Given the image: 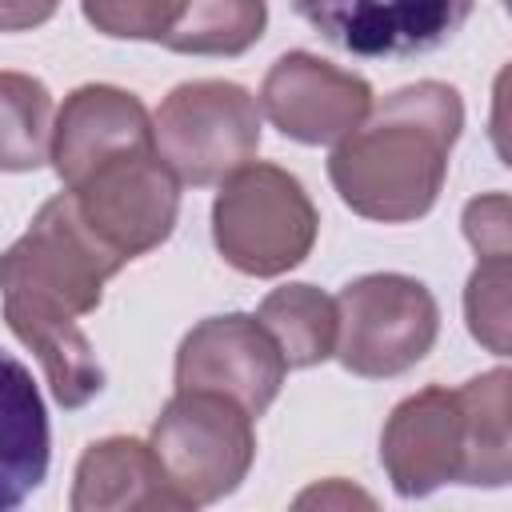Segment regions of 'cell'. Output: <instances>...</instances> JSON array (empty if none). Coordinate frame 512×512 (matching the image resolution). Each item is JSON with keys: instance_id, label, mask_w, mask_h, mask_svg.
<instances>
[{"instance_id": "obj_1", "label": "cell", "mask_w": 512, "mask_h": 512, "mask_svg": "<svg viewBox=\"0 0 512 512\" xmlns=\"http://www.w3.org/2000/svg\"><path fill=\"white\" fill-rule=\"evenodd\" d=\"M128 260L116 256L76 212L72 196H52L28 232L0 252L4 320L44 368L64 408L88 404L104 388V368L80 332V316L96 312L104 280Z\"/></svg>"}, {"instance_id": "obj_2", "label": "cell", "mask_w": 512, "mask_h": 512, "mask_svg": "<svg viewBox=\"0 0 512 512\" xmlns=\"http://www.w3.org/2000/svg\"><path fill=\"white\" fill-rule=\"evenodd\" d=\"M464 128V104L452 84L420 80L392 92L372 120L352 128L332 160L328 176L340 200L364 220L404 224L424 216L448 172V152Z\"/></svg>"}, {"instance_id": "obj_3", "label": "cell", "mask_w": 512, "mask_h": 512, "mask_svg": "<svg viewBox=\"0 0 512 512\" xmlns=\"http://www.w3.org/2000/svg\"><path fill=\"white\" fill-rule=\"evenodd\" d=\"M504 368L464 388H424L400 400L380 436V460L400 496H428L440 484L500 488L512 476Z\"/></svg>"}, {"instance_id": "obj_4", "label": "cell", "mask_w": 512, "mask_h": 512, "mask_svg": "<svg viewBox=\"0 0 512 512\" xmlns=\"http://www.w3.org/2000/svg\"><path fill=\"white\" fill-rule=\"evenodd\" d=\"M220 256L248 276H280L316 244V208L304 184L276 164H244L220 180L212 204Z\"/></svg>"}, {"instance_id": "obj_5", "label": "cell", "mask_w": 512, "mask_h": 512, "mask_svg": "<svg viewBox=\"0 0 512 512\" xmlns=\"http://www.w3.org/2000/svg\"><path fill=\"white\" fill-rule=\"evenodd\" d=\"M148 444L188 508L236 492L256 456L252 416L232 396L200 388H176Z\"/></svg>"}, {"instance_id": "obj_6", "label": "cell", "mask_w": 512, "mask_h": 512, "mask_svg": "<svg viewBox=\"0 0 512 512\" xmlns=\"http://www.w3.org/2000/svg\"><path fill=\"white\" fill-rule=\"evenodd\" d=\"M152 144L180 184H220L260 148V104L232 80H188L152 116Z\"/></svg>"}, {"instance_id": "obj_7", "label": "cell", "mask_w": 512, "mask_h": 512, "mask_svg": "<svg viewBox=\"0 0 512 512\" xmlns=\"http://www.w3.org/2000/svg\"><path fill=\"white\" fill-rule=\"evenodd\" d=\"M440 332L432 292L400 272H372L336 296V356L348 372L380 380L420 364Z\"/></svg>"}, {"instance_id": "obj_8", "label": "cell", "mask_w": 512, "mask_h": 512, "mask_svg": "<svg viewBox=\"0 0 512 512\" xmlns=\"http://www.w3.org/2000/svg\"><path fill=\"white\" fill-rule=\"evenodd\" d=\"M68 196L80 220L124 260L160 248L180 212V180L160 160L156 144L104 160L76 188H68Z\"/></svg>"}, {"instance_id": "obj_9", "label": "cell", "mask_w": 512, "mask_h": 512, "mask_svg": "<svg viewBox=\"0 0 512 512\" xmlns=\"http://www.w3.org/2000/svg\"><path fill=\"white\" fill-rule=\"evenodd\" d=\"M296 12L340 52L404 60L448 44L476 0H292Z\"/></svg>"}, {"instance_id": "obj_10", "label": "cell", "mask_w": 512, "mask_h": 512, "mask_svg": "<svg viewBox=\"0 0 512 512\" xmlns=\"http://www.w3.org/2000/svg\"><path fill=\"white\" fill-rule=\"evenodd\" d=\"M284 356L268 328L256 316L228 312L200 320L176 352V388L224 392L248 416H260L280 384H284Z\"/></svg>"}, {"instance_id": "obj_11", "label": "cell", "mask_w": 512, "mask_h": 512, "mask_svg": "<svg viewBox=\"0 0 512 512\" xmlns=\"http://www.w3.org/2000/svg\"><path fill=\"white\" fill-rule=\"evenodd\" d=\"M260 108L288 140L332 144L360 128V120L372 112V88L368 80L312 52H288L268 68Z\"/></svg>"}, {"instance_id": "obj_12", "label": "cell", "mask_w": 512, "mask_h": 512, "mask_svg": "<svg viewBox=\"0 0 512 512\" xmlns=\"http://www.w3.org/2000/svg\"><path fill=\"white\" fill-rule=\"evenodd\" d=\"M152 144V116L148 108L112 84H84L76 88L52 124V164L64 188H76L92 168L104 160Z\"/></svg>"}, {"instance_id": "obj_13", "label": "cell", "mask_w": 512, "mask_h": 512, "mask_svg": "<svg viewBox=\"0 0 512 512\" xmlns=\"http://www.w3.org/2000/svg\"><path fill=\"white\" fill-rule=\"evenodd\" d=\"M72 508L76 512H124V508L152 512V508H188V504L172 488L152 444L132 436H108L80 456Z\"/></svg>"}, {"instance_id": "obj_14", "label": "cell", "mask_w": 512, "mask_h": 512, "mask_svg": "<svg viewBox=\"0 0 512 512\" xmlns=\"http://www.w3.org/2000/svg\"><path fill=\"white\" fill-rule=\"evenodd\" d=\"M52 432L32 372L0 352V512L20 508L48 476Z\"/></svg>"}, {"instance_id": "obj_15", "label": "cell", "mask_w": 512, "mask_h": 512, "mask_svg": "<svg viewBox=\"0 0 512 512\" xmlns=\"http://www.w3.org/2000/svg\"><path fill=\"white\" fill-rule=\"evenodd\" d=\"M256 320L268 328L288 368H312L336 352V300L312 284L268 292Z\"/></svg>"}, {"instance_id": "obj_16", "label": "cell", "mask_w": 512, "mask_h": 512, "mask_svg": "<svg viewBox=\"0 0 512 512\" xmlns=\"http://www.w3.org/2000/svg\"><path fill=\"white\" fill-rule=\"evenodd\" d=\"M264 24V0H180V16L160 44L188 56H240L264 36Z\"/></svg>"}, {"instance_id": "obj_17", "label": "cell", "mask_w": 512, "mask_h": 512, "mask_svg": "<svg viewBox=\"0 0 512 512\" xmlns=\"http://www.w3.org/2000/svg\"><path fill=\"white\" fill-rule=\"evenodd\" d=\"M52 152V96L36 76L0 72V172L40 168Z\"/></svg>"}, {"instance_id": "obj_18", "label": "cell", "mask_w": 512, "mask_h": 512, "mask_svg": "<svg viewBox=\"0 0 512 512\" xmlns=\"http://www.w3.org/2000/svg\"><path fill=\"white\" fill-rule=\"evenodd\" d=\"M464 316L488 352H508V256H484L476 264L464 292Z\"/></svg>"}, {"instance_id": "obj_19", "label": "cell", "mask_w": 512, "mask_h": 512, "mask_svg": "<svg viewBox=\"0 0 512 512\" xmlns=\"http://www.w3.org/2000/svg\"><path fill=\"white\" fill-rule=\"evenodd\" d=\"M96 32L116 40H164L180 16V0H80Z\"/></svg>"}, {"instance_id": "obj_20", "label": "cell", "mask_w": 512, "mask_h": 512, "mask_svg": "<svg viewBox=\"0 0 512 512\" xmlns=\"http://www.w3.org/2000/svg\"><path fill=\"white\" fill-rule=\"evenodd\" d=\"M464 236L472 240L476 256H512V232H508V196H476L464 208Z\"/></svg>"}, {"instance_id": "obj_21", "label": "cell", "mask_w": 512, "mask_h": 512, "mask_svg": "<svg viewBox=\"0 0 512 512\" xmlns=\"http://www.w3.org/2000/svg\"><path fill=\"white\" fill-rule=\"evenodd\" d=\"M60 0H0V32H28L52 20Z\"/></svg>"}]
</instances>
